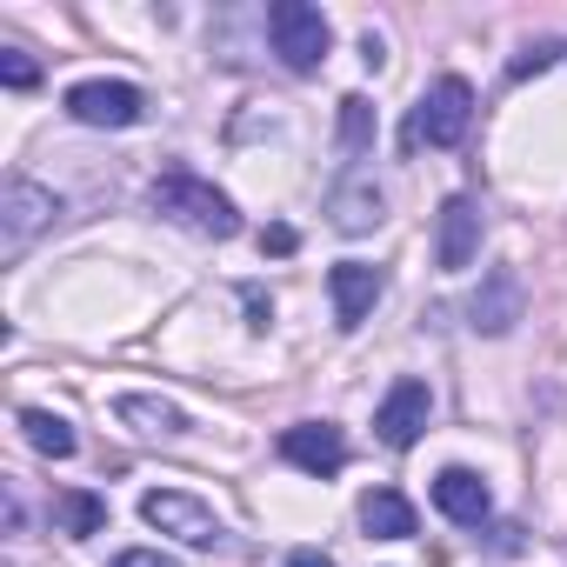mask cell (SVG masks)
<instances>
[{"label": "cell", "instance_id": "cell-9", "mask_svg": "<svg viewBox=\"0 0 567 567\" xmlns=\"http://www.w3.org/2000/svg\"><path fill=\"white\" fill-rule=\"evenodd\" d=\"M280 461L301 467V474H315V481H328V474L348 467V434L334 421H301V427L280 434Z\"/></svg>", "mask_w": 567, "mask_h": 567}, {"label": "cell", "instance_id": "cell-7", "mask_svg": "<svg viewBox=\"0 0 567 567\" xmlns=\"http://www.w3.org/2000/svg\"><path fill=\"white\" fill-rule=\"evenodd\" d=\"M427 414H434V394H427V381H414V374H401L388 394H381V408H374V434H381V447H414L421 441V427H427Z\"/></svg>", "mask_w": 567, "mask_h": 567}, {"label": "cell", "instance_id": "cell-11", "mask_svg": "<svg viewBox=\"0 0 567 567\" xmlns=\"http://www.w3.org/2000/svg\"><path fill=\"white\" fill-rule=\"evenodd\" d=\"M328 295H334V321L341 328H361L374 315V301L388 295V274L368 267V260H334L328 267Z\"/></svg>", "mask_w": 567, "mask_h": 567}, {"label": "cell", "instance_id": "cell-14", "mask_svg": "<svg viewBox=\"0 0 567 567\" xmlns=\"http://www.w3.org/2000/svg\"><path fill=\"white\" fill-rule=\"evenodd\" d=\"M114 421L134 427V434H147V441H181L187 434V414L174 401H161V394H121L114 401Z\"/></svg>", "mask_w": 567, "mask_h": 567}, {"label": "cell", "instance_id": "cell-5", "mask_svg": "<svg viewBox=\"0 0 567 567\" xmlns=\"http://www.w3.org/2000/svg\"><path fill=\"white\" fill-rule=\"evenodd\" d=\"M141 520L161 527V534H174L181 547H220V540H227L220 514H214L207 501L181 494V487H154V494H141Z\"/></svg>", "mask_w": 567, "mask_h": 567}, {"label": "cell", "instance_id": "cell-16", "mask_svg": "<svg viewBox=\"0 0 567 567\" xmlns=\"http://www.w3.org/2000/svg\"><path fill=\"white\" fill-rule=\"evenodd\" d=\"M54 527H61L68 540H87V534L107 527V501L87 494V487H61V494H54Z\"/></svg>", "mask_w": 567, "mask_h": 567}, {"label": "cell", "instance_id": "cell-12", "mask_svg": "<svg viewBox=\"0 0 567 567\" xmlns=\"http://www.w3.org/2000/svg\"><path fill=\"white\" fill-rule=\"evenodd\" d=\"M328 220H334V234H374V227L388 220V194L374 187V174H348V181H334V194H328Z\"/></svg>", "mask_w": 567, "mask_h": 567}, {"label": "cell", "instance_id": "cell-3", "mask_svg": "<svg viewBox=\"0 0 567 567\" xmlns=\"http://www.w3.org/2000/svg\"><path fill=\"white\" fill-rule=\"evenodd\" d=\"M61 194L54 187H41V181H28V174H8V187H0V254L8 260H21L48 227H61Z\"/></svg>", "mask_w": 567, "mask_h": 567}, {"label": "cell", "instance_id": "cell-17", "mask_svg": "<svg viewBox=\"0 0 567 567\" xmlns=\"http://www.w3.org/2000/svg\"><path fill=\"white\" fill-rule=\"evenodd\" d=\"M21 434L34 441V454H48V461H68L81 441H74V427L61 421V414H48V408H21Z\"/></svg>", "mask_w": 567, "mask_h": 567}, {"label": "cell", "instance_id": "cell-10", "mask_svg": "<svg viewBox=\"0 0 567 567\" xmlns=\"http://www.w3.org/2000/svg\"><path fill=\"white\" fill-rule=\"evenodd\" d=\"M520 308H527L520 274H514V267H487L481 288H474V301H467V328H474V334H514Z\"/></svg>", "mask_w": 567, "mask_h": 567}, {"label": "cell", "instance_id": "cell-8", "mask_svg": "<svg viewBox=\"0 0 567 567\" xmlns=\"http://www.w3.org/2000/svg\"><path fill=\"white\" fill-rule=\"evenodd\" d=\"M481 200H467V194H447L441 200V227H434V267L441 274H461V267H474L481 260Z\"/></svg>", "mask_w": 567, "mask_h": 567}, {"label": "cell", "instance_id": "cell-19", "mask_svg": "<svg viewBox=\"0 0 567 567\" xmlns=\"http://www.w3.org/2000/svg\"><path fill=\"white\" fill-rule=\"evenodd\" d=\"M0 81H8L14 94H28V87L41 81V68H34V61H28L21 48H0Z\"/></svg>", "mask_w": 567, "mask_h": 567}, {"label": "cell", "instance_id": "cell-20", "mask_svg": "<svg viewBox=\"0 0 567 567\" xmlns=\"http://www.w3.org/2000/svg\"><path fill=\"white\" fill-rule=\"evenodd\" d=\"M114 567H181V560H174V554H161V547H127Z\"/></svg>", "mask_w": 567, "mask_h": 567}, {"label": "cell", "instance_id": "cell-1", "mask_svg": "<svg viewBox=\"0 0 567 567\" xmlns=\"http://www.w3.org/2000/svg\"><path fill=\"white\" fill-rule=\"evenodd\" d=\"M154 214L174 220V227H187V234H200V240H234L240 234V207L214 181H200L187 167H167L154 181Z\"/></svg>", "mask_w": 567, "mask_h": 567}, {"label": "cell", "instance_id": "cell-4", "mask_svg": "<svg viewBox=\"0 0 567 567\" xmlns=\"http://www.w3.org/2000/svg\"><path fill=\"white\" fill-rule=\"evenodd\" d=\"M474 127V87L461 74H441L421 101H414V121H408V147H461Z\"/></svg>", "mask_w": 567, "mask_h": 567}, {"label": "cell", "instance_id": "cell-22", "mask_svg": "<svg viewBox=\"0 0 567 567\" xmlns=\"http://www.w3.org/2000/svg\"><path fill=\"white\" fill-rule=\"evenodd\" d=\"M260 247H267V254H295V227H267Z\"/></svg>", "mask_w": 567, "mask_h": 567}, {"label": "cell", "instance_id": "cell-15", "mask_svg": "<svg viewBox=\"0 0 567 567\" xmlns=\"http://www.w3.org/2000/svg\"><path fill=\"white\" fill-rule=\"evenodd\" d=\"M361 527H368L374 540H408V534H414V501H408L401 487H368V494H361Z\"/></svg>", "mask_w": 567, "mask_h": 567}, {"label": "cell", "instance_id": "cell-21", "mask_svg": "<svg viewBox=\"0 0 567 567\" xmlns=\"http://www.w3.org/2000/svg\"><path fill=\"white\" fill-rule=\"evenodd\" d=\"M280 567H334V554H328V547H295Z\"/></svg>", "mask_w": 567, "mask_h": 567}, {"label": "cell", "instance_id": "cell-2", "mask_svg": "<svg viewBox=\"0 0 567 567\" xmlns=\"http://www.w3.org/2000/svg\"><path fill=\"white\" fill-rule=\"evenodd\" d=\"M267 41L280 54V68L288 74H321L328 48H334V28L321 8H308V0H274L267 8Z\"/></svg>", "mask_w": 567, "mask_h": 567}, {"label": "cell", "instance_id": "cell-6", "mask_svg": "<svg viewBox=\"0 0 567 567\" xmlns=\"http://www.w3.org/2000/svg\"><path fill=\"white\" fill-rule=\"evenodd\" d=\"M61 107L81 127H141L147 121V94L134 81H74Z\"/></svg>", "mask_w": 567, "mask_h": 567}, {"label": "cell", "instance_id": "cell-13", "mask_svg": "<svg viewBox=\"0 0 567 567\" xmlns=\"http://www.w3.org/2000/svg\"><path fill=\"white\" fill-rule=\"evenodd\" d=\"M434 507H441L454 527H481V520L494 514V494H487V481H481L474 467H441V474H434Z\"/></svg>", "mask_w": 567, "mask_h": 567}, {"label": "cell", "instance_id": "cell-18", "mask_svg": "<svg viewBox=\"0 0 567 567\" xmlns=\"http://www.w3.org/2000/svg\"><path fill=\"white\" fill-rule=\"evenodd\" d=\"M374 147V107L368 94H348L341 101V154H368Z\"/></svg>", "mask_w": 567, "mask_h": 567}]
</instances>
